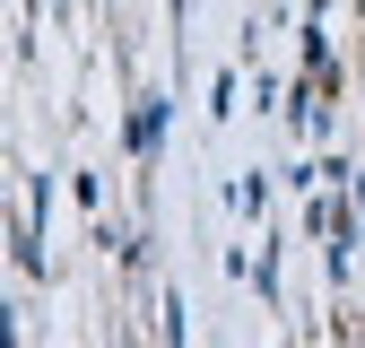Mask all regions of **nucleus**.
Returning a JSON list of instances; mask_svg holds the SVG:
<instances>
[{
  "label": "nucleus",
  "instance_id": "obj_1",
  "mask_svg": "<svg viewBox=\"0 0 365 348\" xmlns=\"http://www.w3.org/2000/svg\"><path fill=\"white\" fill-rule=\"evenodd\" d=\"M157 130H165V105L148 96L140 113H130V148H140V157H148V148H157Z\"/></svg>",
  "mask_w": 365,
  "mask_h": 348
}]
</instances>
